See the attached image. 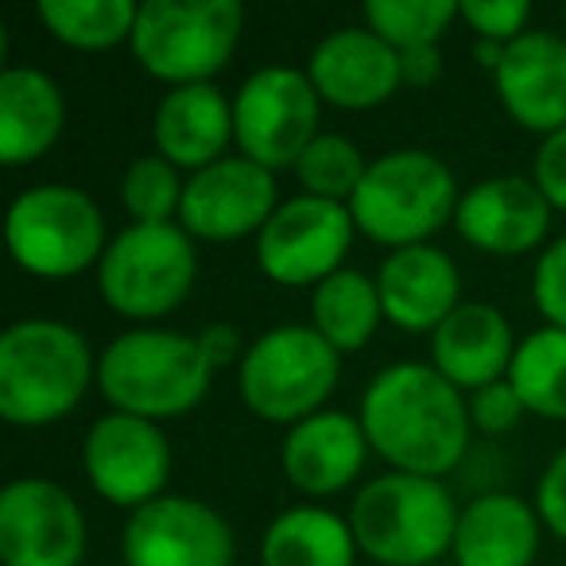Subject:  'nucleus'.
Segmentation results:
<instances>
[{"mask_svg": "<svg viewBox=\"0 0 566 566\" xmlns=\"http://www.w3.org/2000/svg\"><path fill=\"white\" fill-rule=\"evenodd\" d=\"M357 419L373 458L396 473L447 481L473 442L470 403L431 361H392L365 385Z\"/></svg>", "mask_w": 566, "mask_h": 566, "instance_id": "f257e3e1", "label": "nucleus"}, {"mask_svg": "<svg viewBox=\"0 0 566 566\" xmlns=\"http://www.w3.org/2000/svg\"><path fill=\"white\" fill-rule=\"evenodd\" d=\"M218 373L202 334L133 326L97 354V392L109 411L167 423L190 416L210 396Z\"/></svg>", "mask_w": 566, "mask_h": 566, "instance_id": "f03ea898", "label": "nucleus"}, {"mask_svg": "<svg viewBox=\"0 0 566 566\" xmlns=\"http://www.w3.org/2000/svg\"><path fill=\"white\" fill-rule=\"evenodd\" d=\"M97 388L90 338L59 318H17L0 334V419L40 431L63 423Z\"/></svg>", "mask_w": 566, "mask_h": 566, "instance_id": "7ed1b4c3", "label": "nucleus"}, {"mask_svg": "<svg viewBox=\"0 0 566 566\" xmlns=\"http://www.w3.org/2000/svg\"><path fill=\"white\" fill-rule=\"evenodd\" d=\"M346 516L361 558L377 566H439L454 547L462 504L442 478L385 470L357 489Z\"/></svg>", "mask_w": 566, "mask_h": 566, "instance_id": "20e7f679", "label": "nucleus"}, {"mask_svg": "<svg viewBox=\"0 0 566 566\" xmlns=\"http://www.w3.org/2000/svg\"><path fill=\"white\" fill-rule=\"evenodd\" d=\"M458 175L447 159L427 148H392L373 156L349 213L361 237L396 252L411 244H434V237L454 226L462 202Z\"/></svg>", "mask_w": 566, "mask_h": 566, "instance_id": "39448f33", "label": "nucleus"}, {"mask_svg": "<svg viewBox=\"0 0 566 566\" xmlns=\"http://www.w3.org/2000/svg\"><path fill=\"white\" fill-rule=\"evenodd\" d=\"M346 357L311 323H280L244 346L237 365V396L260 423L295 427L331 408Z\"/></svg>", "mask_w": 566, "mask_h": 566, "instance_id": "423d86ee", "label": "nucleus"}, {"mask_svg": "<svg viewBox=\"0 0 566 566\" xmlns=\"http://www.w3.org/2000/svg\"><path fill=\"white\" fill-rule=\"evenodd\" d=\"M4 244L24 275L66 283L97 272L109 249V229L90 190L74 182H35L12 198L4 213Z\"/></svg>", "mask_w": 566, "mask_h": 566, "instance_id": "0eeeda50", "label": "nucleus"}, {"mask_svg": "<svg viewBox=\"0 0 566 566\" xmlns=\"http://www.w3.org/2000/svg\"><path fill=\"white\" fill-rule=\"evenodd\" d=\"M97 295L133 326H159L195 295L198 241L179 226H125L94 272Z\"/></svg>", "mask_w": 566, "mask_h": 566, "instance_id": "6e6552de", "label": "nucleus"}, {"mask_svg": "<svg viewBox=\"0 0 566 566\" xmlns=\"http://www.w3.org/2000/svg\"><path fill=\"white\" fill-rule=\"evenodd\" d=\"M244 35V9L237 0H144L136 17V66L167 90L210 86Z\"/></svg>", "mask_w": 566, "mask_h": 566, "instance_id": "1a4fd4ad", "label": "nucleus"}, {"mask_svg": "<svg viewBox=\"0 0 566 566\" xmlns=\"http://www.w3.org/2000/svg\"><path fill=\"white\" fill-rule=\"evenodd\" d=\"M323 136V97L303 66H256L233 94L237 151L268 171H292Z\"/></svg>", "mask_w": 566, "mask_h": 566, "instance_id": "9d476101", "label": "nucleus"}, {"mask_svg": "<svg viewBox=\"0 0 566 566\" xmlns=\"http://www.w3.org/2000/svg\"><path fill=\"white\" fill-rule=\"evenodd\" d=\"M357 241V226L349 206L326 202V198L292 195L260 229L256 268L275 287L292 292H315L318 283L334 272L349 268V252Z\"/></svg>", "mask_w": 566, "mask_h": 566, "instance_id": "9b49d317", "label": "nucleus"}, {"mask_svg": "<svg viewBox=\"0 0 566 566\" xmlns=\"http://www.w3.org/2000/svg\"><path fill=\"white\" fill-rule=\"evenodd\" d=\"M86 485L105 504L128 512L159 501L171 481V439L164 423H151L125 411H105L90 423L78 450Z\"/></svg>", "mask_w": 566, "mask_h": 566, "instance_id": "f8f14e48", "label": "nucleus"}, {"mask_svg": "<svg viewBox=\"0 0 566 566\" xmlns=\"http://www.w3.org/2000/svg\"><path fill=\"white\" fill-rule=\"evenodd\" d=\"M90 524L78 496L51 478H17L0 493V566H82Z\"/></svg>", "mask_w": 566, "mask_h": 566, "instance_id": "ddd939ff", "label": "nucleus"}, {"mask_svg": "<svg viewBox=\"0 0 566 566\" xmlns=\"http://www.w3.org/2000/svg\"><path fill=\"white\" fill-rule=\"evenodd\" d=\"M125 566H233L237 532L210 501L164 493L120 527Z\"/></svg>", "mask_w": 566, "mask_h": 566, "instance_id": "4468645a", "label": "nucleus"}, {"mask_svg": "<svg viewBox=\"0 0 566 566\" xmlns=\"http://www.w3.org/2000/svg\"><path fill=\"white\" fill-rule=\"evenodd\" d=\"M280 202L275 171L252 164L241 151H229L218 164L187 175L179 226L206 244H233L249 237L256 241Z\"/></svg>", "mask_w": 566, "mask_h": 566, "instance_id": "2eb2a0df", "label": "nucleus"}, {"mask_svg": "<svg viewBox=\"0 0 566 566\" xmlns=\"http://www.w3.org/2000/svg\"><path fill=\"white\" fill-rule=\"evenodd\" d=\"M551 221L555 210L535 187L532 175H485L462 190L454 213V233L481 256L516 260L539 256L551 244Z\"/></svg>", "mask_w": 566, "mask_h": 566, "instance_id": "dca6fc26", "label": "nucleus"}, {"mask_svg": "<svg viewBox=\"0 0 566 566\" xmlns=\"http://www.w3.org/2000/svg\"><path fill=\"white\" fill-rule=\"evenodd\" d=\"M303 71L318 90L323 105L342 113L380 109L403 90L400 55L365 24H349L323 35Z\"/></svg>", "mask_w": 566, "mask_h": 566, "instance_id": "f3484780", "label": "nucleus"}, {"mask_svg": "<svg viewBox=\"0 0 566 566\" xmlns=\"http://www.w3.org/2000/svg\"><path fill=\"white\" fill-rule=\"evenodd\" d=\"M373 458L365 427L357 411L326 408L303 423L287 427L280 439V470L295 493L311 501H326L357 485Z\"/></svg>", "mask_w": 566, "mask_h": 566, "instance_id": "a211bd4d", "label": "nucleus"}, {"mask_svg": "<svg viewBox=\"0 0 566 566\" xmlns=\"http://www.w3.org/2000/svg\"><path fill=\"white\" fill-rule=\"evenodd\" d=\"M493 90L509 120L524 133L543 140L566 128V35L532 28L509 43L493 71Z\"/></svg>", "mask_w": 566, "mask_h": 566, "instance_id": "6ab92c4d", "label": "nucleus"}, {"mask_svg": "<svg viewBox=\"0 0 566 566\" xmlns=\"http://www.w3.org/2000/svg\"><path fill=\"white\" fill-rule=\"evenodd\" d=\"M373 275H377L385 323L403 334L431 338L465 303L458 260L439 244H411V249L388 252Z\"/></svg>", "mask_w": 566, "mask_h": 566, "instance_id": "aec40b11", "label": "nucleus"}, {"mask_svg": "<svg viewBox=\"0 0 566 566\" xmlns=\"http://www.w3.org/2000/svg\"><path fill=\"white\" fill-rule=\"evenodd\" d=\"M516 331L501 307L485 300H465L439 331L431 334V357L427 361L450 380L462 396L509 380L512 357H516Z\"/></svg>", "mask_w": 566, "mask_h": 566, "instance_id": "412c9836", "label": "nucleus"}, {"mask_svg": "<svg viewBox=\"0 0 566 566\" xmlns=\"http://www.w3.org/2000/svg\"><path fill=\"white\" fill-rule=\"evenodd\" d=\"M237 148L233 140V97L218 86L164 90L151 109V151L175 164L182 175L218 164Z\"/></svg>", "mask_w": 566, "mask_h": 566, "instance_id": "4be33fe9", "label": "nucleus"}, {"mask_svg": "<svg viewBox=\"0 0 566 566\" xmlns=\"http://www.w3.org/2000/svg\"><path fill=\"white\" fill-rule=\"evenodd\" d=\"M543 532L547 527L527 496L509 489L478 493L462 504L450 566H532Z\"/></svg>", "mask_w": 566, "mask_h": 566, "instance_id": "5701e85b", "label": "nucleus"}, {"mask_svg": "<svg viewBox=\"0 0 566 566\" xmlns=\"http://www.w3.org/2000/svg\"><path fill=\"white\" fill-rule=\"evenodd\" d=\"M66 133V94L40 66L0 71V164L32 167Z\"/></svg>", "mask_w": 566, "mask_h": 566, "instance_id": "b1692460", "label": "nucleus"}, {"mask_svg": "<svg viewBox=\"0 0 566 566\" xmlns=\"http://www.w3.org/2000/svg\"><path fill=\"white\" fill-rule=\"evenodd\" d=\"M256 555L260 566H357L361 547L349 516L303 501L268 520Z\"/></svg>", "mask_w": 566, "mask_h": 566, "instance_id": "393cba45", "label": "nucleus"}, {"mask_svg": "<svg viewBox=\"0 0 566 566\" xmlns=\"http://www.w3.org/2000/svg\"><path fill=\"white\" fill-rule=\"evenodd\" d=\"M311 326L338 349L342 357L361 354L385 326L377 275L361 268H342L311 292Z\"/></svg>", "mask_w": 566, "mask_h": 566, "instance_id": "a878e982", "label": "nucleus"}, {"mask_svg": "<svg viewBox=\"0 0 566 566\" xmlns=\"http://www.w3.org/2000/svg\"><path fill=\"white\" fill-rule=\"evenodd\" d=\"M35 17L55 43L82 55H102L133 43L140 4L136 0H43Z\"/></svg>", "mask_w": 566, "mask_h": 566, "instance_id": "bb28decb", "label": "nucleus"}, {"mask_svg": "<svg viewBox=\"0 0 566 566\" xmlns=\"http://www.w3.org/2000/svg\"><path fill=\"white\" fill-rule=\"evenodd\" d=\"M509 385L520 392L527 416L566 423V331L539 326L524 334L512 357Z\"/></svg>", "mask_w": 566, "mask_h": 566, "instance_id": "cd10ccee", "label": "nucleus"}, {"mask_svg": "<svg viewBox=\"0 0 566 566\" xmlns=\"http://www.w3.org/2000/svg\"><path fill=\"white\" fill-rule=\"evenodd\" d=\"M458 20V0H369L361 24L388 43L396 55L419 48H442Z\"/></svg>", "mask_w": 566, "mask_h": 566, "instance_id": "c85d7f7f", "label": "nucleus"}, {"mask_svg": "<svg viewBox=\"0 0 566 566\" xmlns=\"http://www.w3.org/2000/svg\"><path fill=\"white\" fill-rule=\"evenodd\" d=\"M182 195H187V175L156 151L136 156L117 182V198L120 210L128 213V226H171L182 213Z\"/></svg>", "mask_w": 566, "mask_h": 566, "instance_id": "c756f323", "label": "nucleus"}, {"mask_svg": "<svg viewBox=\"0 0 566 566\" xmlns=\"http://www.w3.org/2000/svg\"><path fill=\"white\" fill-rule=\"evenodd\" d=\"M373 159L361 151V144L346 133H323L307 151L300 156V164L292 167L300 195L326 198V202L349 206V198L357 195L365 171Z\"/></svg>", "mask_w": 566, "mask_h": 566, "instance_id": "7c9ffc66", "label": "nucleus"}, {"mask_svg": "<svg viewBox=\"0 0 566 566\" xmlns=\"http://www.w3.org/2000/svg\"><path fill=\"white\" fill-rule=\"evenodd\" d=\"M458 20L473 32V43L509 48L524 32H532V4L527 0H462Z\"/></svg>", "mask_w": 566, "mask_h": 566, "instance_id": "2f4dec72", "label": "nucleus"}, {"mask_svg": "<svg viewBox=\"0 0 566 566\" xmlns=\"http://www.w3.org/2000/svg\"><path fill=\"white\" fill-rule=\"evenodd\" d=\"M532 303L543 326L566 331V233L551 237L532 268Z\"/></svg>", "mask_w": 566, "mask_h": 566, "instance_id": "473e14b6", "label": "nucleus"}, {"mask_svg": "<svg viewBox=\"0 0 566 566\" xmlns=\"http://www.w3.org/2000/svg\"><path fill=\"white\" fill-rule=\"evenodd\" d=\"M465 403H470L473 434H489V439L512 434L527 419L524 400H520V392L509 385V380H496V385L481 388V392H470Z\"/></svg>", "mask_w": 566, "mask_h": 566, "instance_id": "72a5a7b5", "label": "nucleus"}, {"mask_svg": "<svg viewBox=\"0 0 566 566\" xmlns=\"http://www.w3.org/2000/svg\"><path fill=\"white\" fill-rule=\"evenodd\" d=\"M532 504H535V512H539L543 527H547L555 539L566 543V442L547 458V465L539 470Z\"/></svg>", "mask_w": 566, "mask_h": 566, "instance_id": "f704fd0d", "label": "nucleus"}, {"mask_svg": "<svg viewBox=\"0 0 566 566\" xmlns=\"http://www.w3.org/2000/svg\"><path fill=\"white\" fill-rule=\"evenodd\" d=\"M532 179L555 213H566V128L543 136L532 159Z\"/></svg>", "mask_w": 566, "mask_h": 566, "instance_id": "c9c22d12", "label": "nucleus"}, {"mask_svg": "<svg viewBox=\"0 0 566 566\" xmlns=\"http://www.w3.org/2000/svg\"><path fill=\"white\" fill-rule=\"evenodd\" d=\"M442 48H419L400 55V71H403V86L411 90H427L442 78Z\"/></svg>", "mask_w": 566, "mask_h": 566, "instance_id": "e433bc0d", "label": "nucleus"}, {"mask_svg": "<svg viewBox=\"0 0 566 566\" xmlns=\"http://www.w3.org/2000/svg\"><path fill=\"white\" fill-rule=\"evenodd\" d=\"M563 35H566V12H563Z\"/></svg>", "mask_w": 566, "mask_h": 566, "instance_id": "4c0bfd02", "label": "nucleus"}, {"mask_svg": "<svg viewBox=\"0 0 566 566\" xmlns=\"http://www.w3.org/2000/svg\"><path fill=\"white\" fill-rule=\"evenodd\" d=\"M439 566H450V563H439Z\"/></svg>", "mask_w": 566, "mask_h": 566, "instance_id": "58836bf2", "label": "nucleus"}]
</instances>
